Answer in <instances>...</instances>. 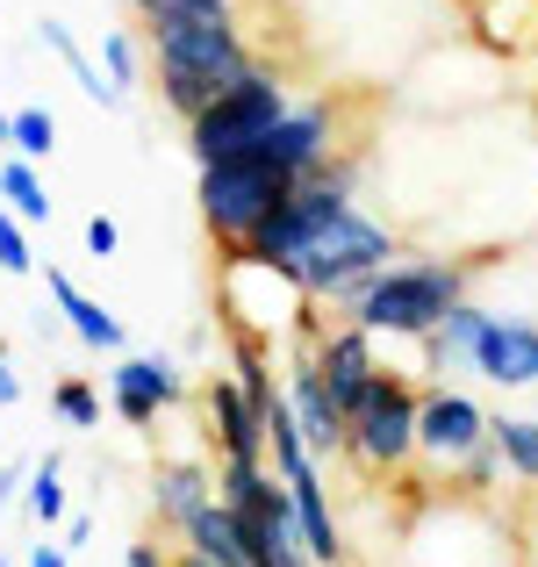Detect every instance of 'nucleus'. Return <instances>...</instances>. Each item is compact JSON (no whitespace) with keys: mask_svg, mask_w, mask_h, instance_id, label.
Here are the masks:
<instances>
[{"mask_svg":"<svg viewBox=\"0 0 538 567\" xmlns=\"http://www.w3.org/2000/svg\"><path fill=\"white\" fill-rule=\"evenodd\" d=\"M294 181H302V173L266 166L259 152H245V158H216V166L194 173V208H201L208 237H216L223 251H245V237L259 230V223L273 216L280 202H288V187H294Z\"/></svg>","mask_w":538,"mask_h":567,"instance_id":"0eeeda50","label":"nucleus"},{"mask_svg":"<svg viewBox=\"0 0 538 567\" xmlns=\"http://www.w3.org/2000/svg\"><path fill=\"white\" fill-rule=\"evenodd\" d=\"M123 567H173V554H158L152 539H137V546H130V554H123Z\"/></svg>","mask_w":538,"mask_h":567,"instance_id":"473e14b6","label":"nucleus"},{"mask_svg":"<svg viewBox=\"0 0 538 567\" xmlns=\"http://www.w3.org/2000/svg\"><path fill=\"white\" fill-rule=\"evenodd\" d=\"M453 302H467V266L459 259H395L373 280H359L338 317H352L373 338H431Z\"/></svg>","mask_w":538,"mask_h":567,"instance_id":"f03ea898","label":"nucleus"},{"mask_svg":"<svg viewBox=\"0 0 538 567\" xmlns=\"http://www.w3.org/2000/svg\"><path fill=\"white\" fill-rule=\"evenodd\" d=\"M43 288H51V302H58V317L72 323V338H80L86 352H108V360H123V346H130V323L115 317V309H101L94 295L80 288V280L65 274V266H43Z\"/></svg>","mask_w":538,"mask_h":567,"instance_id":"dca6fc26","label":"nucleus"},{"mask_svg":"<svg viewBox=\"0 0 538 567\" xmlns=\"http://www.w3.org/2000/svg\"><path fill=\"white\" fill-rule=\"evenodd\" d=\"M22 503H29V525L37 532H51V525H65V453H43V460H29V488H22Z\"/></svg>","mask_w":538,"mask_h":567,"instance_id":"b1692460","label":"nucleus"},{"mask_svg":"<svg viewBox=\"0 0 538 567\" xmlns=\"http://www.w3.org/2000/svg\"><path fill=\"white\" fill-rule=\"evenodd\" d=\"M395 567H531V560L517 554V539L503 532V517L488 503L445 496V503L410 517Z\"/></svg>","mask_w":538,"mask_h":567,"instance_id":"39448f33","label":"nucleus"},{"mask_svg":"<svg viewBox=\"0 0 538 567\" xmlns=\"http://www.w3.org/2000/svg\"><path fill=\"white\" fill-rule=\"evenodd\" d=\"M37 37H43V43H51V51H58V65L72 72V86H80V94L94 101V109H115V101H123V86H115L108 72H101L94 58L80 51V37H72V29L58 22V14H43V22H37Z\"/></svg>","mask_w":538,"mask_h":567,"instance_id":"412c9836","label":"nucleus"},{"mask_svg":"<svg viewBox=\"0 0 538 567\" xmlns=\"http://www.w3.org/2000/svg\"><path fill=\"white\" fill-rule=\"evenodd\" d=\"M0 567H8V560H0Z\"/></svg>","mask_w":538,"mask_h":567,"instance_id":"4c0bfd02","label":"nucleus"},{"mask_svg":"<svg viewBox=\"0 0 538 567\" xmlns=\"http://www.w3.org/2000/svg\"><path fill=\"white\" fill-rule=\"evenodd\" d=\"M179 546H194V554H208L216 567H259V560H251V546H245V532H237V517H230V503H223V496L194 503V511L179 517Z\"/></svg>","mask_w":538,"mask_h":567,"instance_id":"6ab92c4d","label":"nucleus"},{"mask_svg":"<svg viewBox=\"0 0 538 567\" xmlns=\"http://www.w3.org/2000/svg\"><path fill=\"white\" fill-rule=\"evenodd\" d=\"M144 51H152V72H158V101L194 123L216 94H230L259 51L245 43L237 22H144Z\"/></svg>","mask_w":538,"mask_h":567,"instance_id":"f257e3e1","label":"nucleus"},{"mask_svg":"<svg viewBox=\"0 0 538 567\" xmlns=\"http://www.w3.org/2000/svg\"><path fill=\"white\" fill-rule=\"evenodd\" d=\"M173 567H216V560H208V554H194V546H179V554H173Z\"/></svg>","mask_w":538,"mask_h":567,"instance_id":"f704fd0d","label":"nucleus"},{"mask_svg":"<svg viewBox=\"0 0 538 567\" xmlns=\"http://www.w3.org/2000/svg\"><path fill=\"white\" fill-rule=\"evenodd\" d=\"M496 317L488 302H453L445 309V323L424 338V367H431V381H459V374H474V346H482V323Z\"/></svg>","mask_w":538,"mask_h":567,"instance_id":"a211bd4d","label":"nucleus"},{"mask_svg":"<svg viewBox=\"0 0 538 567\" xmlns=\"http://www.w3.org/2000/svg\"><path fill=\"white\" fill-rule=\"evenodd\" d=\"M8 402H22V374H14L8 346H0V410H8Z\"/></svg>","mask_w":538,"mask_h":567,"instance_id":"2f4dec72","label":"nucleus"},{"mask_svg":"<svg viewBox=\"0 0 538 567\" xmlns=\"http://www.w3.org/2000/svg\"><path fill=\"white\" fill-rule=\"evenodd\" d=\"M101 72H108V80L130 94V86L144 80V43L130 37V29H108V37H101Z\"/></svg>","mask_w":538,"mask_h":567,"instance_id":"bb28decb","label":"nucleus"},{"mask_svg":"<svg viewBox=\"0 0 538 567\" xmlns=\"http://www.w3.org/2000/svg\"><path fill=\"white\" fill-rule=\"evenodd\" d=\"M130 8H144V0H130Z\"/></svg>","mask_w":538,"mask_h":567,"instance_id":"e433bc0d","label":"nucleus"},{"mask_svg":"<svg viewBox=\"0 0 538 567\" xmlns=\"http://www.w3.org/2000/svg\"><path fill=\"white\" fill-rule=\"evenodd\" d=\"M395 259H402V237L387 230L381 216H366V208L352 202V208H338V216L302 245V259H294L288 280H294V288H302L317 309H331V317H338V309L352 302L359 280H373L381 266H395Z\"/></svg>","mask_w":538,"mask_h":567,"instance_id":"20e7f679","label":"nucleus"},{"mask_svg":"<svg viewBox=\"0 0 538 567\" xmlns=\"http://www.w3.org/2000/svg\"><path fill=\"white\" fill-rule=\"evenodd\" d=\"M416 410H424V381L381 367V381L366 388V402L345 416V460H359L366 474H387L395 482L416 460Z\"/></svg>","mask_w":538,"mask_h":567,"instance_id":"6e6552de","label":"nucleus"},{"mask_svg":"<svg viewBox=\"0 0 538 567\" xmlns=\"http://www.w3.org/2000/svg\"><path fill=\"white\" fill-rule=\"evenodd\" d=\"M80 245L94 251V259H115V251H123V223H115L108 208H94V216H86V230H80Z\"/></svg>","mask_w":538,"mask_h":567,"instance_id":"c85d7f7f","label":"nucleus"},{"mask_svg":"<svg viewBox=\"0 0 538 567\" xmlns=\"http://www.w3.org/2000/svg\"><path fill=\"white\" fill-rule=\"evenodd\" d=\"M22 567H72V554H65V539H51V532H37V546L22 554Z\"/></svg>","mask_w":538,"mask_h":567,"instance_id":"c756f323","label":"nucleus"},{"mask_svg":"<svg viewBox=\"0 0 538 567\" xmlns=\"http://www.w3.org/2000/svg\"><path fill=\"white\" fill-rule=\"evenodd\" d=\"M280 360H288V410H294V424H302L309 453H317V460H338V453H345V410L331 402L317 360H309V338H302V346H288Z\"/></svg>","mask_w":538,"mask_h":567,"instance_id":"4468645a","label":"nucleus"},{"mask_svg":"<svg viewBox=\"0 0 538 567\" xmlns=\"http://www.w3.org/2000/svg\"><path fill=\"white\" fill-rule=\"evenodd\" d=\"M51 410H58V424H72V431H101V416H108V402H101V388H94V381L65 374V381L51 388Z\"/></svg>","mask_w":538,"mask_h":567,"instance_id":"393cba45","label":"nucleus"},{"mask_svg":"<svg viewBox=\"0 0 538 567\" xmlns=\"http://www.w3.org/2000/svg\"><path fill=\"white\" fill-rule=\"evenodd\" d=\"M309 360H317L323 388H331V402L345 416L366 402V388L381 381V346H373V331H359L352 317H317V331H309Z\"/></svg>","mask_w":538,"mask_h":567,"instance_id":"9d476101","label":"nucleus"},{"mask_svg":"<svg viewBox=\"0 0 538 567\" xmlns=\"http://www.w3.org/2000/svg\"><path fill=\"white\" fill-rule=\"evenodd\" d=\"M294 109V94H288V72L280 65H251L245 80L230 86V94H216L201 115L187 123V152H194V166H216V158H245V152H259L266 137H273V123Z\"/></svg>","mask_w":538,"mask_h":567,"instance_id":"423d86ee","label":"nucleus"},{"mask_svg":"<svg viewBox=\"0 0 538 567\" xmlns=\"http://www.w3.org/2000/svg\"><path fill=\"white\" fill-rule=\"evenodd\" d=\"M201 424H208V453L216 460H266V416L237 374H216L201 388Z\"/></svg>","mask_w":538,"mask_h":567,"instance_id":"f8f14e48","label":"nucleus"},{"mask_svg":"<svg viewBox=\"0 0 538 567\" xmlns=\"http://www.w3.org/2000/svg\"><path fill=\"white\" fill-rule=\"evenodd\" d=\"M0 274H14V280L37 274V245H29V223L14 216L8 202H0Z\"/></svg>","mask_w":538,"mask_h":567,"instance_id":"cd10ccee","label":"nucleus"},{"mask_svg":"<svg viewBox=\"0 0 538 567\" xmlns=\"http://www.w3.org/2000/svg\"><path fill=\"white\" fill-rule=\"evenodd\" d=\"M288 496H294V532H302V546L317 554V567H352V546H345V525H338V511H331L323 467L288 474Z\"/></svg>","mask_w":538,"mask_h":567,"instance_id":"f3484780","label":"nucleus"},{"mask_svg":"<svg viewBox=\"0 0 538 567\" xmlns=\"http://www.w3.org/2000/svg\"><path fill=\"white\" fill-rule=\"evenodd\" d=\"M0 152H14V109H0Z\"/></svg>","mask_w":538,"mask_h":567,"instance_id":"c9c22d12","label":"nucleus"},{"mask_svg":"<svg viewBox=\"0 0 538 567\" xmlns=\"http://www.w3.org/2000/svg\"><path fill=\"white\" fill-rule=\"evenodd\" d=\"M29 488V460H8V467H0V517L14 511V496H22Z\"/></svg>","mask_w":538,"mask_h":567,"instance_id":"7c9ffc66","label":"nucleus"},{"mask_svg":"<svg viewBox=\"0 0 538 567\" xmlns=\"http://www.w3.org/2000/svg\"><path fill=\"white\" fill-rule=\"evenodd\" d=\"M259 158L280 173H317L323 158H338V109L331 101H294L273 123V137L259 144Z\"/></svg>","mask_w":538,"mask_h":567,"instance_id":"2eb2a0df","label":"nucleus"},{"mask_svg":"<svg viewBox=\"0 0 538 567\" xmlns=\"http://www.w3.org/2000/svg\"><path fill=\"white\" fill-rule=\"evenodd\" d=\"M488 445H496V460H503L510 482H538V416L496 410L488 416Z\"/></svg>","mask_w":538,"mask_h":567,"instance_id":"5701e85b","label":"nucleus"},{"mask_svg":"<svg viewBox=\"0 0 538 567\" xmlns=\"http://www.w3.org/2000/svg\"><path fill=\"white\" fill-rule=\"evenodd\" d=\"M216 496V467H208V460H158L152 467V503H158V517H166V525L179 532V517L194 511V503H208Z\"/></svg>","mask_w":538,"mask_h":567,"instance_id":"aec40b11","label":"nucleus"},{"mask_svg":"<svg viewBox=\"0 0 538 567\" xmlns=\"http://www.w3.org/2000/svg\"><path fill=\"white\" fill-rule=\"evenodd\" d=\"M0 202H8L14 216L29 223V230H51V187H43L37 158H22V152H0Z\"/></svg>","mask_w":538,"mask_h":567,"instance_id":"4be33fe9","label":"nucleus"},{"mask_svg":"<svg viewBox=\"0 0 538 567\" xmlns=\"http://www.w3.org/2000/svg\"><path fill=\"white\" fill-rule=\"evenodd\" d=\"M14 152H22V158H37V166H43V158L58 152V115L43 109V101H29V109H14Z\"/></svg>","mask_w":538,"mask_h":567,"instance_id":"a878e982","label":"nucleus"},{"mask_svg":"<svg viewBox=\"0 0 538 567\" xmlns=\"http://www.w3.org/2000/svg\"><path fill=\"white\" fill-rule=\"evenodd\" d=\"M58 539H65V554H80V546L94 539V517H65V532H58Z\"/></svg>","mask_w":538,"mask_h":567,"instance_id":"72a5a7b5","label":"nucleus"},{"mask_svg":"<svg viewBox=\"0 0 538 567\" xmlns=\"http://www.w3.org/2000/svg\"><path fill=\"white\" fill-rule=\"evenodd\" d=\"M488 416L459 381H424V410H416V460L438 474H459L474 453H488Z\"/></svg>","mask_w":538,"mask_h":567,"instance_id":"1a4fd4ad","label":"nucleus"},{"mask_svg":"<svg viewBox=\"0 0 538 567\" xmlns=\"http://www.w3.org/2000/svg\"><path fill=\"white\" fill-rule=\"evenodd\" d=\"M179 402H187V381H179V367L166 352H123V360L108 367V410L123 416L130 431H158Z\"/></svg>","mask_w":538,"mask_h":567,"instance_id":"9b49d317","label":"nucleus"},{"mask_svg":"<svg viewBox=\"0 0 538 567\" xmlns=\"http://www.w3.org/2000/svg\"><path fill=\"white\" fill-rule=\"evenodd\" d=\"M216 317H223V338H251V346H266V352H288V346H302V338L317 331L323 309L309 302L280 266L251 259V251H223Z\"/></svg>","mask_w":538,"mask_h":567,"instance_id":"7ed1b4c3","label":"nucleus"},{"mask_svg":"<svg viewBox=\"0 0 538 567\" xmlns=\"http://www.w3.org/2000/svg\"><path fill=\"white\" fill-rule=\"evenodd\" d=\"M474 381L503 388V395L538 388V317H488L482 346H474Z\"/></svg>","mask_w":538,"mask_h":567,"instance_id":"ddd939ff","label":"nucleus"}]
</instances>
